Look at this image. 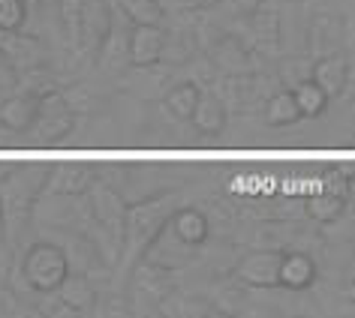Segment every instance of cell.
Segmentation results:
<instances>
[{
	"label": "cell",
	"mask_w": 355,
	"mask_h": 318,
	"mask_svg": "<svg viewBox=\"0 0 355 318\" xmlns=\"http://www.w3.org/2000/svg\"><path fill=\"white\" fill-rule=\"evenodd\" d=\"M181 207L175 196H154L145 201H136V205L127 207V219H123V264L132 268L141 255H145L154 241L159 237V232L168 225L172 214Z\"/></svg>",
	"instance_id": "cell-1"
},
{
	"label": "cell",
	"mask_w": 355,
	"mask_h": 318,
	"mask_svg": "<svg viewBox=\"0 0 355 318\" xmlns=\"http://www.w3.org/2000/svg\"><path fill=\"white\" fill-rule=\"evenodd\" d=\"M46 169H21L6 178L3 189H0V201H3V219H6V237H12L15 225H24L31 216V207L37 201L40 189L49 183Z\"/></svg>",
	"instance_id": "cell-2"
},
{
	"label": "cell",
	"mask_w": 355,
	"mask_h": 318,
	"mask_svg": "<svg viewBox=\"0 0 355 318\" xmlns=\"http://www.w3.org/2000/svg\"><path fill=\"white\" fill-rule=\"evenodd\" d=\"M21 273L33 291L51 294V291H58L64 286V279L69 277V259L55 243H33L31 250L24 252Z\"/></svg>",
	"instance_id": "cell-3"
},
{
	"label": "cell",
	"mask_w": 355,
	"mask_h": 318,
	"mask_svg": "<svg viewBox=\"0 0 355 318\" xmlns=\"http://www.w3.org/2000/svg\"><path fill=\"white\" fill-rule=\"evenodd\" d=\"M76 127V111L73 102L64 93H42L40 109L31 127V138L40 144H60Z\"/></svg>",
	"instance_id": "cell-4"
},
{
	"label": "cell",
	"mask_w": 355,
	"mask_h": 318,
	"mask_svg": "<svg viewBox=\"0 0 355 318\" xmlns=\"http://www.w3.org/2000/svg\"><path fill=\"white\" fill-rule=\"evenodd\" d=\"M109 37H112L109 0H82V37H78V48L85 55H100Z\"/></svg>",
	"instance_id": "cell-5"
},
{
	"label": "cell",
	"mask_w": 355,
	"mask_h": 318,
	"mask_svg": "<svg viewBox=\"0 0 355 318\" xmlns=\"http://www.w3.org/2000/svg\"><path fill=\"white\" fill-rule=\"evenodd\" d=\"M280 264H283L280 250H256L238 264V277L253 288H274L280 286Z\"/></svg>",
	"instance_id": "cell-6"
},
{
	"label": "cell",
	"mask_w": 355,
	"mask_h": 318,
	"mask_svg": "<svg viewBox=\"0 0 355 318\" xmlns=\"http://www.w3.org/2000/svg\"><path fill=\"white\" fill-rule=\"evenodd\" d=\"M166 30L163 24H136V30L130 33V64L132 66H154L159 57L166 55Z\"/></svg>",
	"instance_id": "cell-7"
},
{
	"label": "cell",
	"mask_w": 355,
	"mask_h": 318,
	"mask_svg": "<svg viewBox=\"0 0 355 318\" xmlns=\"http://www.w3.org/2000/svg\"><path fill=\"white\" fill-rule=\"evenodd\" d=\"M310 78L322 87L325 96H340L346 93V84H349V60L343 55H328V57H319L313 64V73Z\"/></svg>",
	"instance_id": "cell-8"
},
{
	"label": "cell",
	"mask_w": 355,
	"mask_h": 318,
	"mask_svg": "<svg viewBox=\"0 0 355 318\" xmlns=\"http://www.w3.org/2000/svg\"><path fill=\"white\" fill-rule=\"evenodd\" d=\"M94 214L96 219H100V225L109 232L114 241H121L123 237V219H127V205H123V198L118 196V192L112 189H94Z\"/></svg>",
	"instance_id": "cell-9"
},
{
	"label": "cell",
	"mask_w": 355,
	"mask_h": 318,
	"mask_svg": "<svg viewBox=\"0 0 355 318\" xmlns=\"http://www.w3.org/2000/svg\"><path fill=\"white\" fill-rule=\"evenodd\" d=\"M316 282V261L307 252H283L280 286L289 291H307Z\"/></svg>",
	"instance_id": "cell-10"
},
{
	"label": "cell",
	"mask_w": 355,
	"mask_h": 318,
	"mask_svg": "<svg viewBox=\"0 0 355 318\" xmlns=\"http://www.w3.org/2000/svg\"><path fill=\"white\" fill-rule=\"evenodd\" d=\"M168 225H172L175 237L184 246H202L208 241V232H211L205 214L196 207H178L172 214V219H168Z\"/></svg>",
	"instance_id": "cell-11"
},
{
	"label": "cell",
	"mask_w": 355,
	"mask_h": 318,
	"mask_svg": "<svg viewBox=\"0 0 355 318\" xmlns=\"http://www.w3.org/2000/svg\"><path fill=\"white\" fill-rule=\"evenodd\" d=\"M37 109H40V93L12 96V100H6L3 109H0V123L10 132H31Z\"/></svg>",
	"instance_id": "cell-12"
},
{
	"label": "cell",
	"mask_w": 355,
	"mask_h": 318,
	"mask_svg": "<svg viewBox=\"0 0 355 318\" xmlns=\"http://www.w3.org/2000/svg\"><path fill=\"white\" fill-rule=\"evenodd\" d=\"M46 187L58 196H82L94 187V169L85 162H73V165H64L58 169L55 174H49V183Z\"/></svg>",
	"instance_id": "cell-13"
},
{
	"label": "cell",
	"mask_w": 355,
	"mask_h": 318,
	"mask_svg": "<svg viewBox=\"0 0 355 318\" xmlns=\"http://www.w3.org/2000/svg\"><path fill=\"white\" fill-rule=\"evenodd\" d=\"M190 120H196V127L202 132H208V135L223 132V127H226V109H223V102H220V96L202 91L199 105H196V111H193Z\"/></svg>",
	"instance_id": "cell-14"
},
{
	"label": "cell",
	"mask_w": 355,
	"mask_h": 318,
	"mask_svg": "<svg viewBox=\"0 0 355 318\" xmlns=\"http://www.w3.org/2000/svg\"><path fill=\"white\" fill-rule=\"evenodd\" d=\"M199 96H202V87L199 84L181 82V84H175L172 91L166 93V109L178 120H190L193 111H196V105H199Z\"/></svg>",
	"instance_id": "cell-15"
},
{
	"label": "cell",
	"mask_w": 355,
	"mask_h": 318,
	"mask_svg": "<svg viewBox=\"0 0 355 318\" xmlns=\"http://www.w3.org/2000/svg\"><path fill=\"white\" fill-rule=\"evenodd\" d=\"M292 96H295V102H298V109L304 118H316V114H322L325 105H328L325 91L313 82V78H301V82L292 87Z\"/></svg>",
	"instance_id": "cell-16"
},
{
	"label": "cell",
	"mask_w": 355,
	"mask_h": 318,
	"mask_svg": "<svg viewBox=\"0 0 355 318\" xmlns=\"http://www.w3.org/2000/svg\"><path fill=\"white\" fill-rule=\"evenodd\" d=\"M343 207H346V198L340 192H319V196L307 198V214L316 223H334V219H340Z\"/></svg>",
	"instance_id": "cell-17"
},
{
	"label": "cell",
	"mask_w": 355,
	"mask_h": 318,
	"mask_svg": "<svg viewBox=\"0 0 355 318\" xmlns=\"http://www.w3.org/2000/svg\"><path fill=\"white\" fill-rule=\"evenodd\" d=\"M301 118H304V114H301L292 91H280L268 100V123L271 127H289V123H295Z\"/></svg>",
	"instance_id": "cell-18"
},
{
	"label": "cell",
	"mask_w": 355,
	"mask_h": 318,
	"mask_svg": "<svg viewBox=\"0 0 355 318\" xmlns=\"http://www.w3.org/2000/svg\"><path fill=\"white\" fill-rule=\"evenodd\" d=\"M58 291H60V300H64V306L73 309V312H85V309L94 303L91 286H87L82 277H73V273L64 279V286H60Z\"/></svg>",
	"instance_id": "cell-19"
},
{
	"label": "cell",
	"mask_w": 355,
	"mask_h": 318,
	"mask_svg": "<svg viewBox=\"0 0 355 318\" xmlns=\"http://www.w3.org/2000/svg\"><path fill=\"white\" fill-rule=\"evenodd\" d=\"M28 28V0H0V33Z\"/></svg>",
	"instance_id": "cell-20"
},
{
	"label": "cell",
	"mask_w": 355,
	"mask_h": 318,
	"mask_svg": "<svg viewBox=\"0 0 355 318\" xmlns=\"http://www.w3.org/2000/svg\"><path fill=\"white\" fill-rule=\"evenodd\" d=\"M123 12L136 24H163V6L157 0H121Z\"/></svg>",
	"instance_id": "cell-21"
},
{
	"label": "cell",
	"mask_w": 355,
	"mask_h": 318,
	"mask_svg": "<svg viewBox=\"0 0 355 318\" xmlns=\"http://www.w3.org/2000/svg\"><path fill=\"white\" fill-rule=\"evenodd\" d=\"M60 24H64L67 42L78 48V37H82V0H60Z\"/></svg>",
	"instance_id": "cell-22"
},
{
	"label": "cell",
	"mask_w": 355,
	"mask_h": 318,
	"mask_svg": "<svg viewBox=\"0 0 355 318\" xmlns=\"http://www.w3.org/2000/svg\"><path fill=\"white\" fill-rule=\"evenodd\" d=\"M15 82H19V69L0 48V91H10V87H15Z\"/></svg>",
	"instance_id": "cell-23"
},
{
	"label": "cell",
	"mask_w": 355,
	"mask_h": 318,
	"mask_svg": "<svg viewBox=\"0 0 355 318\" xmlns=\"http://www.w3.org/2000/svg\"><path fill=\"white\" fill-rule=\"evenodd\" d=\"M0 241H6V219H3V201H0Z\"/></svg>",
	"instance_id": "cell-24"
}]
</instances>
